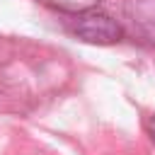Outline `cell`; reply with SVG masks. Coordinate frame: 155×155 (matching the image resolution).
I'll use <instances>...</instances> for the list:
<instances>
[{
    "mask_svg": "<svg viewBox=\"0 0 155 155\" xmlns=\"http://www.w3.org/2000/svg\"><path fill=\"white\" fill-rule=\"evenodd\" d=\"M44 2L48 7L68 12V15H75V12H82V10H92V7L99 5V0H44Z\"/></svg>",
    "mask_w": 155,
    "mask_h": 155,
    "instance_id": "7a4b0ae2",
    "label": "cell"
},
{
    "mask_svg": "<svg viewBox=\"0 0 155 155\" xmlns=\"http://www.w3.org/2000/svg\"><path fill=\"white\" fill-rule=\"evenodd\" d=\"M148 133H150V138H153V143H155V116L148 119Z\"/></svg>",
    "mask_w": 155,
    "mask_h": 155,
    "instance_id": "3957f363",
    "label": "cell"
},
{
    "mask_svg": "<svg viewBox=\"0 0 155 155\" xmlns=\"http://www.w3.org/2000/svg\"><path fill=\"white\" fill-rule=\"evenodd\" d=\"M70 31L87 41V44H99V46H109V44H116L121 39V24L109 17L107 12H99L97 7L92 10H82V12H75L73 15V22H70Z\"/></svg>",
    "mask_w": 155,
    "mask_h": 155,
    "instance_id": "6da1fadb",
    "label": "cell"
}]
</instances>
